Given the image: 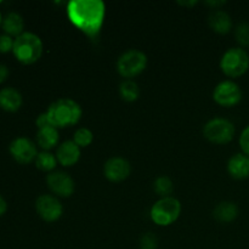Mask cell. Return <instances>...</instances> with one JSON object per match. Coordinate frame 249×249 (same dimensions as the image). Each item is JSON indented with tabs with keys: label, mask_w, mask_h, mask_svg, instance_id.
<instances>
[{
	"label": "cell",
	"mask_w": 249,
	"mask_h": 249,
	"mask_svg": "<svg viewBox=\"0 0 249 249\" xmlns=\"http://www.w3.org/2000/svg\"><path fill=\"white\" fill-rule=\"evenodd\" d=\"M106 7L101 0H73L67 5L70 21L92 41H97L104 26Z\"/></svg>",
	"instance_id": "6da1fadb"
},
{
	"label": "cell",
	"mask_w": 249,
	"mask_h": 249,
	"mask_svg": "<svg viewBox=\"0 0 249 249\" xmlns=\"http://www.w3.org/2000/svg\"><path fill=\"white\" fill-rule=\"evenodd\" d=\"M46 114L51 125L66 128L77 124L82 118V107L72 99H60L49 106Z\"/></svg>",
	"instance_id": "7a4b0ae2"
},
{
	"label": "cell",
	"mask_w": 249,
	"mask_h": 249,
	"mask_svg": "<svg viewBox=\"0 0 249 249\" xmlns=\"http://www.w3.org/2000/svg\"><path fill=\"white\" fill-rule=\"evenodd\" d=\"M12 53L22 65H33L43 55V41L36 34L24 32L15 38Z\"/></svg>",
	"instance_id": "3957f363"
},
{
	"label": "cell",
	"mask_w": 249,
	"mask_h": 249,
	"mask_svg": "<svg viewBox=\"0 0 249 249\" xmlns=\"http://www.w3.org/2000/svg\"><path fill=\"white\" fill-rule=\"evenodd\" d=\"M181 203L174 197H164L156 202L151 208V219L158 226H169L179 219Z\"/></svg>",
	"instance_id": "277c9868"
},
{
	"label": "cell",
	"mask_w": 249,
	"mask_h": 249,
	"mask_svg": "<svg viewBox=\"0 0 249 249\" xmlns=\"http://www.w3.org/2000/svg\"><path fill=\"white\" fill-rule=\"evenodd\" d=\"M220 68L228 77L238 78L249 70V55L242 48L229 49L223 55Z\"/></svg>",
	"instance_id": "5b68a950"
},
{
	"label": "cell",
	"mask_w": 249,
	"mask_h": 249,
	"mask_svg": "<svg viewBox=\"0 0 249 249\" xmlns=\"http://www.w3.org/2000/svg\"><path fill=\"white\" fill-rule=\"evenodd\" d=\"M203 135L211 142L226 145L235 136V125L225 118H213L204 125Z\"/></svg>",
	"instance_id": "8992f818"
},
{
	"label": "cell",
	"mask_w": 249,
	"mask_h": 249,
	"mask_svg": "<svg viewBox=\"0 0 249 249\" xmlns=\"http://www.w3.org/2000/svg\"><path fill=\"white\" fill-rule=\"evenodd\" d=\"M147 66V56L140 50H128L117 61V70L124 78H134L143 72Z\"/></svg>",
	"instance_id": "52a82bcc"
},
{
	"label": "cell",
	"mask_w": 249,
	"mask_h": 249,
	"mask_svg": "<svg viewBox=\"0 0 249 249\" xmlns=\"http://www.w3.org/2000/svg\"><path fill=\"white\" fill-rule=\"evenodd\" d=\"M213 99L220 106L233 107L242 100V90L237 83L232 80H224L214 89Z\"/></svg>",
	"instance_id": "ba28073f"
},
{
	"label": "cell",
	"mask_w": 249,
	"mask_h": 249,
	"mask_svg": "<svg viewBox=\"0 0 249 249\" xmlns=\"http://www.w3.org/2000/svg\"><path fill=\"white\" fill-rule=\"evenodd\" d=\"M9 151L12 158L19 164H28V163L36 160V156H38L36 143L24 136H19V138L12 140L9 146Z\"/></svg>",
	"instance_id": "9c48e42d"
},
{
	"label": "cell",
	"mask_w": 249,
	"mask_h": 249,
	"mask_svg": "<svg viewBox=\"0 0 249 249\" xmlns=\"http://www.w3.org/2000/svg\"><path fill=\"white\" fill-rule=\"evenodd\" d=\"M36 213L43 220L53 223L58 220L63 214V207L56 197L51 195H41L36 202Z\"/></svg>",
	"instance_id": "30bf717a"
},
{
	"label": "cell",
	"mask_w": 249,
	"mask_h": 249,
	"mask_svg": "<svg viewBox=\"0 0 249 249\" xmlns=\"http://www.w3.org/2000/svg\"><path fill=\"white\" fill-rule=\"evenodd\" d=\"M48 186L53 194L61 197H70L74 192L75 185L72 178L63 172L50 173L46 178Z\"/></svg>",
	"instance_id": "8fae6325"
},
{
	"label": "cell",
	"mask_w": 249,
	"mask_h": 249,
	"mask_svg": "<svg viewBox=\"0 0 249 249\" xmlns=\"http://www.w3.org/2000/svg\"><path fill=\"white\" fill-rule=\"evenodd\" d=\"M130 163L122 157H112L105 163V177L112 182H121L130 175Z\"/></svg>",
	"instance_id": "7c38bea8"
},
{
	"label": "cell",
	"mask_w": 249,
	"mask_h": 249,
	"mask_svg": "<svg viewBox=\"0 0 249 249\" xmlns=\"http://www.w3.org/2000/svg\"><path fill=\"white\" fill-rule=\"evenodd\" d=\"M56 158L63 167H72L79 160L80 147L74 141H65L62 145L58 146Z\"/></svg>",
	"instance_id": "4fadbf2b"
},
{
	"label": "cell",
	"mask_w": 249,
	"mask_h": 249,
	"mask_svg": "<svg viewBox=\"0 0 249 249\" xmlns=\"http://www.w3.org/2000/svg\"><path fill=\"white\" fill-rule=\"evenodd\" d=\"M228 172L233 179L245 180L249 178V157L245 153H236L229 160Z\"/></svg>",
	"instance_id": "5bb4252c"
},
{
	"label": "cell",
	"mask_w": 249,
	"mask_h": 249,
	"mask_svg": "<svg viewBox=\"0 0 249 249\" xmlns=\"http://www.w3.org/2000/svg\"><path fill=\"white\" fill-rule=\"evenodd\" d=\"M22 95L14 88H4L0 90V107L6 112H17L22 106Z\"/></svg>",
	"instance_id": "9a60e30c"
},
{
	"label": "cell",
	"mask_w": 249,
	"mask_h": 249,
	"mask_svg": "<svg viewBox=\"0 0 249 249\" xmlns=\"http://www.w3.org/2000/svg\"><path fill=\"white\" fill-rule=\"evenodd\" d=\"M209 26L216 33L226 34L232 28V19L228 12L216 10L209 16Z\"/></svg>",
	"instance_id": "2e32d148"
},
{
	"label": "cell",
	"mask_w": 249,
	"mask_h": 249,
	"mask_svg": "<svg viewBox=\"0 0 249 249\" xmlns=\"http://www.w3.org/2000/svg\"><path fill=\"white\" fill-rule=\"evenodd\" d=\"M2 29H4L5 34L10 36H18L22 33H24V21L23 17L17 12H9L6 16L2 18Z\"/></svg>",
	"instance_id": "e0dca14e"
},
{
	"label": "cell",
	"mask_w": 249,
	"mask_h": 249,
	"mask_svg": "<svg viewBox=\"0 0 249 249\" xmlns=\"http://www.w3.org/2000/svg\"><path fill=\"white\" fill-rule=\"evenodd\" d=\"M238 207L233 202H221L215 207L213 212L214 218L220 223H232L238 216Z\"/></svg>",
	"instance_id": "ac0fdd59"
},
{
	"label": "cell",
	"mask_w": 249,
	"mask_h": 249,
	"mask_svg": "<svg viewBox=\"0 0 249 249\" xmlns=\"http://www.w3.org/2000/svg\"><path fill=\"white\" fill-rule=\"evenodd\" d=\"M36 141H38V145L40 146L44 151L53 148L58 142L57 128H55V126L53 125H49L38 129V133H36Z\"/></svg>",
	"instance_id": "d6986e66"
},
{
	"label": "cell",
	"mask_w": 249,
	"mask_h": 249,
	"mask_svg": "<svg viewBox=\"0 0 249 249\" xmlns=\"http://www.w3.org/2000/svg\"><path fill=\"white\" fill-rule=\"evenodd\" d=\"M119 94L122 99L128 102H134L140 96V89L139 85L133 80H124L119 87Z\"/></svg>",
	"instance_id": "ffe728a7"
},
{
	"label": "cell",
	"mask_w": 249,
	"mask_h": 249,
	"mask_svg": "<svg viewBox=\"0 0 249 249\" xmlns=\"http://www.w3.org/2000/svg\"><path fill=\"white\" fill-rule=\"evenodd\" d=\"M56 164H57V158L49 151H43V152L38 153L36 158V168L43 172H51L55 169Z\"/></svg>",
	"instance_id": "44dd1931"
},
{
	"label": "cell",
	"mask_w": 249,
	"mask_h": 249,
	"mask_svg": "<svg viewBox=\"0 0 249 249\" xmlns=\"http://www.w3.org/2000/svg\"><path fill=\"white\" fill-rule=\"evenodd\" d=\"M155 191L156 194L162 196V198L170 197V195L174 191V184H173L172 179L165 175L157 178V180L155 181Z\"/></svg>",
	"instance_id": "7402d4cb"
},
{
	"label": "cell",
	"mask_w": 249,
	"mask_h": 249,
	"mask_svg": "<svg viewBox=\"0 0 249 249\" xmlns=\"http://www.w3.org/2000/svg\"><path fill=\"white\" fill-rule=\"evenodd\" d=\"M92 140H94V135H92L91 130H89L88 128L78 129L73 136V141L79 147H88L92 142Z\"/></svg>",
	"instance_id": "603a6c76"
},
{
	"label": "cell",
	"mask_w": 249,
	"mask_h": 249,
	"mask_svg": "<svg viewBox=\"0 0 249 249\" xmlns=\"http://www.w3.org/2000/svg\"><path fill=\"white\" fill-rule=\"evenodd\" d=\"M235 38L241 46H249V23L242 22L236 27Z\"/></svg>",
	"instance_id": "cb8c5ba5"
},
{
	"label": "cell",
	"mask_w": 249,
	"mask_h": 249,
	"mask_svg": "<svg viewBox=\"0 0 249 249\" xmlns=\"http://www.w3.org/2000/svg\"><path fill=\"white\" fill-rule=\"evenodd\" d=\"M158 240L153 233L148 232L141 237L140 249H157Z\"/></svg>",
	"instance_id": "d4e9b609"
},
{
	"label": "cell",
	"mask_w": 249,
	"mask_h": 249,
	"mask_svg": "<svg viewBox=\"0 0 249 249\" xmlns=\"http://www.w3.org/2000/svg\"><path fill=\"white\" fill-rule=\"evenodd\" d=\"M14 41L12 36L7 34H0V53H7L14 49Z\"/></svg>",
	"instance_id": "484cf974"
},
{
	"label": "cell",
	"mask_w": 249,
	"mask_h": 249,
	"mask_svg": "<svg viewBox=\"0 0 249 249\" xmlns=\"http://www.w3.org/2000/svg\"><path fill=\"white\" fill-rule=\"evenodd\" d=\"M240 146L242 153L247 155L249 157V125L243 129V131L240 135Z\"/></svg>",
	"instance_id": "4316f807"
},
{
	"label": "cell",
	"mask_w": 249,
	"mask_h": 249,
	"mask_svg": "<svg viewBox=\"0 0 249 249\" xmlns=\"http://www.w3.org/2000/svg\"><path fill=\"white\" fill-rule=\"evenodd\" d=\"M36 126H38V129L44 128V126L51 125V123H50V121H49V117H48V114H46V112H45V113H41L40 116L36 118Z\"/></svg>",
	"instance_id": "83f0119b"
},
{
	"label": "cell",
	"mask_w": 249,
	"mask_h": 249,
	"mask_svg": "<svg viewBox=\"0 0 249 249\" xmlns=\"http://www.w3.org/2000/svg\"><path fill=\"white\" fill-rule=\"evenodd\" d=\"M7 77H9V68L7 66L0 63V84H2L7 79Z\"/></svg>",
	"instance_id": "f1b7e54d"
},
{
	"label": "cell",
	"mask_w": 249,
	"mask_h": 249,
	"mask_svg": "<svg viewBox=\"0 0 249 249\" xmlns=\"http://www.w3.org/2000/svg\"><path fill=\"white\" fill-rule=\"evenodd\" d=\"M6 211H7V203L6 201H5L4 197L0 195V216L4 215V214L6 213Z\"/></svg>",
	"instance_id": "f546056e"
},
{
	"label": "cell",
	"mask_w": 249,
	"mask_h": 249,
	"mask_svg": "<svg viewBox=\"0 0 249 249\" xmlns=\"http://www.w3.org/2000/svg\"><path fill=\"white\" fill-rule=\"evenodd\" d=\"M207 4L211 5V6L216 7V6H223L226 4V1H207Z\"/></svg>",
	"instance_id": "4dcf8cb0"
},
{
	"label": "cell",
	"mask_w": 249,
	"mask_h": 249,
	"mask_svg": "<svg viewBox=\"0 0 249 249\" xmlns=\"http://www.w3.org/2000/svg\"><path fill=\"white\" fill-rule=\"evenodd\" d=\"M179 4L182 5V6H195L197 1H179Z\"/></svg>",
	"instance_id": "1f68e13d"
},
{
	"label": "cell",
	"mask_w": 249,
	"mask_h": 249,
	"mask_svg": "<svg viewBox=\"0 0 249 249\" xmlns=\"http://www.w3.org/2000/svg\"><path fill=\"white\" fill-rule=\"evenodd\" d=\"M2 24V16H1V12H0V26Z\"/></svg>",
	"instance_id": "d6a6232c"
},
{
	"label": "cell",
	"mask_w": 249,
	"mask_h": 249,
	"mask_svg": "<svg viewBox=\"0 0 249 249\" xmlns=\"http://www.w3.org/2000/svg\"><path fill=\"white\" fill-rule=\"evenodd\" d=\"M0 4H1V1H0Z\"/></svg>",
	"instance_id": "836d02e7"
}]
</instances>
